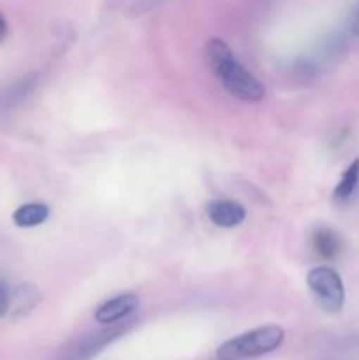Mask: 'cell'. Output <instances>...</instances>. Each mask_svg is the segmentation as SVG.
<instances>
[{
  "label": "cell",
  "instance_id": "6da1fadb",
  "mask_svg": "<svg viewBox=\"0 0 359 360\" xmlns=\"http://www.w3.org/2000/svg\"><path fill=\"white\" fill-rule=\"evenodd\" d=\"M206 60L218 83L229 95L243 102L263 101L264 84L239 63L232 49L222 39H211L206 46Z\"/></svg>",
  "mask_w": 359,
  "mask_h": 360
},
{
  "label": "cell",
  "instance_id": "7a4b0ae2",
  "mask_svg": "<svg viewBox=\"0 0 359 360\" xmlns=\"http://www.w3.org/2000/svg\"><path fill=\"white\" fill-rule=\"evenodd\" d=\"M285 340V333L278 326H264L246 330L218 347V360H245L260 357L278 350Z\"/></svg>",
  "mask_w": 359,
  "mask_h": 360
},
{
  "label": "cell",
  "instance_id": "3957f363",
  "mask_svg": "<svg viewBox=\"0 0 359 360\" xmlns=\"http://www.w3.org/2000/svg\"><path fill=\"white\" fill-rule=\"evenodd\" d=\"M310 290L315 295L320 308L327 313H338L344 308L345 288L340 274L334 269L326 266L315 267L308 273L306 278Z\"/></svg>",
  "mask_w": 359,
  "mask_h": 360
},
{
  "label": "cell",
  "instance_id": "277c9868",
  "mask_svg": "<svg viewBox=\"0 0 359 360\" xmlns=\"http://www.w3.org/2000/svg\"><path fill=\"white\" fill-rule=\"evenodd\" d=\"M139 308V297L132 292H127V294H120L116 297L109 299V301L102 302L97 309H95V320L99 323H115L118 320L127 319L130 313H134Z\"/></svg>",
  "mask_w": 359,
  "mask_h": 360
},
{
  "label": "cell",
  "instance_id": "5b68a950",
  "mask_svg": "<svg viewBox=\"0 0 359 360\" xmlns=\"http://www.w3.org/2000/svg\"><path fill=\"white\" fill-rule=\"evenodd\" d=\"M208 217L217 227L232 229L245 220L246 211L234 200H213L208 204Z\"/></svg>",
  "mask_w": 359,
  "mask_h": 360
},
{
  "label": "cell",
  "instance_id": "8992f818",
  "mask_svg": "<svg viewBox=\"0 0 359 360\" xmlns=\"http://www.w3.org/2000/svg\"><path fill=\"white\" fill-rule=\"evenodd\" d=\"M41 295L39 290L30 283H20L13 292H11L9 299V315L11 319H21V316L28 315L35 304L39 302Z\"/></svg>",
  "mask_w": 359,
  "mask_h": 360
},
{
  "label": "cell",
  "instance_id": "52a82bcc",
  "mask_svg": "<svg viewBox=\"0 0 359 360\" xmlns=\"http://www.w3.org/2000/svg\"><path fill=\"white\" fill-rule=\"evenodd\" d=\"M49 218V207L41 202L23 204L13 213V221L16 227L32 229L39 227Z\"/></svg>",
  "mask_w": 359,
  "mask_h": 360
},
{
  "label": "cell",
  "instance_id": "ba28073f",
  "mask_svg": "<svg viewBox=\"0 0 359 360\" xmlns=\"http://www.w3.org/2000/svg\"><path fill=\"white\" fill-rule=\"evenodd\" d=\"M312 246L313 252L320 257V259H334L341 250V241L338 234H334L331 229L320 227L313 232L312 236Z\"/></svg>",
  "mask_w": 359,
  "mask_h": 360
},
{
  "label": "cell",
  "instance_id": "9c48e42d",
  "mask_svg": "<svg viewBox=\"0 0 359 360\" xmlns=\"http://www.w3.org/2000/svg\"><path fill=\"white\" fill-rule=\"evenodd\" d=\"M113 336H115V334L109 333L94 334L92 338L84 340L80 347L74 348L69 355H65L63 360H92L106 347V345L109 343V341H111Z\"/></svg>",
  "mask_w": 359,
  "mask_h": 360
},
{
  "label": "cell",
  "instance_id": "30bf717a",
  "mask_svg": "<svg viewBox=\"0 0 359 360\" xmlns=\"http://www.w3.org/2000/svg\"><path fill=\"white\" fill-rule=\"evenodd\" d=\"M359 183V158H355L345 172L341 174L340 181H338L336 188L333 192V199L336 202H347L348 199L352 197V193L355 192V186Z\"/></svg>",
  "mask_w": 359,
  "mask_h": 360
},
{
  "label": "cell",
  "instance_id": "8fae6325",
  "mask_svg": "<svg viewBox=\"0 0 359 360\" xmlns=\"http://www.w3.org/2000/svg\"><path fill=\"white\" fill-rule=\"evenodd\" d=\"M9 299L11 292L9 288H7V283L0 278V319H2L4 315H7V311H9Z\"/></svg>",
  "mask_w": 359,
  "mask_h": 360
},
{
  "label": "cell",
  "instance_id": "7c38bea8",
  "mask_svg": "<svg viewBox=\"0 0 359 360\" xmlns=\"http://www.w3.org/2000/svg\"><path fill=\"white\" fill-rule=\"evenodd\" d=\"M348 28L354 35L359 37V4L354 7V11L351 13V18H348Z\"/></svg>",
  "mask_w": 359,
  "mask_h": 360
},
{
  "label": "cell",
  "instance_id": "4fadbf2b",
  "mask_svg": "<svg viewBox=\"0 0 359 360\" xmlns=\"http://www.w3.org/2000/svg\"><path fill=\"white\" fill-rule=\"evenodd\" d=\"M6 35H7V20H6V16L0 13V42L6 39Z\"/></svg>",
  "mask_w": 359,
  "mask_h": 360
}]
</instances>
